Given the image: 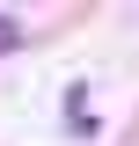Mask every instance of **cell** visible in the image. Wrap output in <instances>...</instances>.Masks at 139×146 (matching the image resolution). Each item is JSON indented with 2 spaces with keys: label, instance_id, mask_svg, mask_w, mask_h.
<instances>
[{
  "label": "cell",
  "instance_id": "1",
  "mask_svg": "<svg viewBox=\"0 0 139 146\" xmlns=\"http://www.w3.org/2000/svg\"><path fill=\"white\" fill-rule=\"evenodd\" d=\"M15 44H22V22H7V15H0V51H15Z\"/></svg>",
  "mask_w": 139,
  "mask_h": 146
}]
</instances>
